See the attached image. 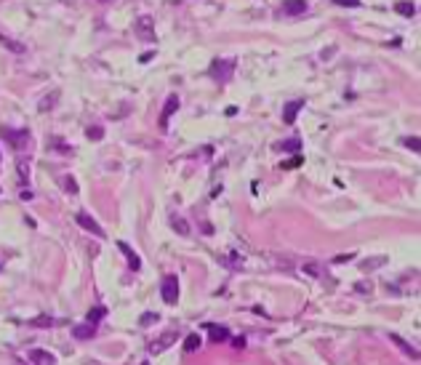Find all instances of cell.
I'll return each mask as SVG.
<instances>
[{
	"label": "cell",
	"instance_id": "cell-20",
	"mask_svg": "<svg viewBox=\"0 0 421 365\" xmlns=\"http://www.w3.org/2000/svg\"><path fill=\"white\" fill-rule=\"evenodd\" d=\"M301 269H304V275H312V277H320V275H323L317 262H304V266H301Z\"/></svg>",
	"mask_w": 421,
	"mask_h": 365
},
{
	"label": "cell",
	"instance_id": "cell-15",
	"mask_svg": "<svg viewBox=\"0 0 421 365\" xmlns=\"http://www.w3.org/2000/svg\"><path fill=\"white\" fill-rule=\"evenodd\" d=\"M394 11H397L400 16H416V3H411V0H400V3L394 5Z\"/></svg>",
	"mask_w": 421,
	"mask_h": 365
},
{
	"label": "cell",
	"instance_id": "cell-2",
	"mask_svg": "<svg viewBox=\"0 0 421 365\" xmlns=\"http://www.w3.org/2000/svg\"><path fill=\"white\" fill-rule=\"evenodd\" d=\"M134 32L139 35V40H144V43H155V22H152V16L149 14H141L139 19H136V24H134Z\"/></svg>",
	"mask_w": 421,
	"mask_h": 365
},
{
	"label": "cell",
	"instance_id": "cell-33",
	"mask_svg": "<svg viewBox=\"0 0 421 365\" xmlns=\"http://www.w3.org/2000/svg\"><path fill=\"white\" fill-rule=\"evenodd\" d=\"M152 56H155L152 51H147V54H141V56H139V62H141V64H147V62H152Z\"/></svg>",
	"mask_w": 421,
	"mask_h": 365
},
{
	"label": "cell",
	"instance_id": "cell-16",
	"mask_svg": "<svg viewBox=\"0 0 421 365\" xmlns=\"http://www.w3.org/2000/svg\"><path fill=\"white\" fill-rule=\"evenodd\" d=\"M104 315H107V309H104V307H91V309H88V315H85V323L96 325Z\"/></svg>",
	"mask_w": 421,
	"mask_h": 365
},
{
	"label": "cell",
	"instance_id": "cell-24",
	"mask_svg": "<svg viewBox=\"0 0 421 365\" xmlns=\"http://www.w3.org/2000/svg\"><path fill=\"white\" fill-rule=\"evenodd\" d=\"M301 163H304V160H301V155H293V158H291V160H285V163H280V168H288V171H291V168H299V166H301Z\"/></svg>",
	"mask_w": 421,
	"mask_h": 365
},
{
	"label": "cell",
	"instance_id": "cell-26",
	"mask_svg": "<svg viewBox=\"0 0 421 365\" xmlns=\"http://www.w3.org/2000/svg\"><path fill=\"white\" fill-rule=\"evenodd\" d=\"M157 320V312H147V315H141V325H149V323H155Z\"/></svg>",
	"mask_w": 421,
	"mask_h": 365
},
{
	"label": "cell",
	"instance_id": "cell-6",
	"mask_svg": "<svg viewBox=\"0 0 421 365\" xmlns=\"http://www.w3.org/2000/svg\"><path fill=\"white\" fill-rule=\"evenodd\" d=\"M280 14L285 16H299V14H307V0H285L280 8Z\"/></svg>",
	"mask_w": 421,
	"mask_h": 365
},
{
	"label": "cell",
	"instance_id": "cell-8",
	"mask_svg": "<svg viewBox=\"0 0 421 365\" xmlns=\"http://www.w3.org/2000/svg\"><path fill=\"white\" fill-rule=\"evenodd\" d=\"M301 107H304V99L288 101L285 107H282V120H285V123H296V115L301 112Z\"/></svg>",
	"mask_w": 421,
	"mask_h": 365
},
{
	"label": "cell",
	"instance_id": "cell-35",
	"mask_svg": "<svg viewBox=\"0 0 421 365\" xmlns=\"http://www.w3.org/2000/svg\"><path fill=\"white\" fill-rule=\"evenodd\" d=\"M141 365H149V363H141Z\"/></svg>",
	"mask_w": 421,
	"mask_h": 365
},
{
	"label": "cell",
	"instance_id": "cell-30",
	"mask_svg": "<svg viewBox=\"0 0 421 365\" xmlns=\"http://www.w3.org/2000/svg\"><path fill=\"white\" fill-rule=\"evenodd\" d=\"M354 288H357L360 293H368V291H373V285H371V283H357Z\"/></svg>",
	"mask_w": 421,
	"mask_h": 365
},
{
	"label": "cell",
	"instance_id": "cell-11",
	"mask_svg": "<svg viewBox=\"0 0 421 365\" xmlns=\"http://www.w3.org/2000/svg\"><path fill=\"white\" fill-rule=\"evenodd\" d=\"M389 341L394 344V347H400V349H403V355L413 357V360H419V349H416V347H411V344H408L403 336H397V333H389Z\"/></svg>",
	"mask_w": 421,
	"mask_h": 365
},
{
	"label": "cell",
	"instance_id": "cell-23",
	"mask_svg": "<svg viewBox=\"0 0 421 365\" xmlns=\"http://www.w3.org/2000/svg\"><path fill=\"white\" fill-rule=\"evenodd\" d=\"M64 192H70V195H77V181L72 179V176H64Z\"/></svg>",
	"mask_w": 421,
	"mask_h": 365
},
{
	"label": "cell",
	"instance_id": "cell-5",
	"mask_svg": "<svg viewBox=\"0 0 421 365\" xmlns=\"http://www.w3.org/2000/svg\"><path fill=\"white\" fill-rule=\"evenodd\" d=\"M75 221H77V224H80V227H83V230H85V232H94V234H96V237H104V230H102V227H99V224H96V221H94V219H91V216H88V213H83V211H80V213H77V216H75Z\"/></svg>",
	"mask_w": 421,
	"mask_h": 365
},
{
	"label": "cell",
	"instance_id": "cell-34",
	"mask_svg": "<svg viewBox=\"0 0 421 365\" xmlns=\"http://www.w3.org/2000/svg\"><path fill=\"white\" fill-rule=\"evenodd\" d=\"M99 3H112V0H99Z\"/></svg>",
	"mask_w": 421,
	"mask_h": 365
},
{
	"label": "cell",
	"instance_id": "cell-22",
	"mask_svg": "<svg viewBox=\"0 0 421 365\" xmlns=\"http://www.w3.org/2000/svg\"><path fill=\"white\" fill-rule=\"evenodd\" d=\"M85 136H88L91 141H99V139L104 136V128H102V126H91L88 131H85Z\"/></svg>",
	"mask_w": 421,
	"mask_h": 365
},
{
	"label": "cell",
	"instance_id": "cell-19",
	"mask_svg": "<svg viewBox=\"0 0 421 365\" xmlns=\"http://www.w3.org/2000/svg\"><path fill=\"white\" fill-rule=\"evenodd\" d=\"M171 224H174V230L179 232L181 237H187V234H189V227H187V221H184V219H179V216H174V219H171Z\"/></svg>",
	"mask_w": 421,
	"mask_h": 365
},
{
	"label": "cell",
	"instance_id": "cell-4",
	"mask_svg": "<svg viewBox=\"0 0 421 365\" xmlns=\"http://www.w3.org/2000/svg\"><path fill=\"white\" fill-rule=\"evenodd\" d=\"M179 104H181V101H179V96H176V94H171V96H168L166 107H163V112H160V128H163V131L168 128V117L174 115L176 109H179Z\"/></svg>",
	"mask_w": 421,
	"mask_h": 365
},
{
	"label": "cell",
	"instance_id": "cell-31",
	"mask_svg": "<svg viewBox=\"0 0 421 365\" xmlns=\"http://www.w3.org/2000/svg\"><path fill=\"white\" fill-rule=\"evenodd\" d=\"M51 147H56V149H64V152H67V144H62V139H51Z\"/></svg>",
	"mask_w": 421,
	"mask_h": 365
},
{
	"label": "cell",
	"instance_id": "cell-29",
	"mask_svg": "<svg viewBox=\"0 0 421 365\" xmlns=\"http://www.w3.org/2000/svg\"><path fill=\"white\" fill-rule=\"evenodd\" d=\"M352 259H354V253H339L333 262H336V264H344V262H352Z\"/></svg>",
	"mask_w": 421,
	"mask_h": 365
},
{
	"label": "cell",
	"instance_id": "cell-14",
	"mask_svg": "<svg viewBox=\"0 0 421 365\" xmlns=\"http://www.w3.org/2000/svg\"><path fill=\"white\" fill-rule=\"evenodd\" d=\"M72 333H75V338H91L96 333V325H91V323H83V325H75V328H72Z\"/></svg>",
	"mask_w": 421,
	"mask_h": 365
},
{
	"label": "cell",
	"instance_id": "cell-3",
	"mask_svg": "<svg viewBox=\"0 0 421 365\" xmlns=\"http://www.w3.org/2000/svg\"><path fill=\"white\" fill-rule=\"evenodd\" d=\"M160 293H163V301H166V304H176V301H179V277H176V275H166V277H163Z\"/></svg>",
	"mask_w": 421,
	"mask_h": 365
},
{
	"label": "cell",
	"instance_id": "cell-28",
	"mask_svg": "<svg viewBox=\"0 0 421 365\" xmlns=\"http://www.w3.org/2000/svg\"><path fill=\"white\" fill-rule=\"evenodd\" d=\"M299 147H301L299 139H288L285 144H282V149H293V152H299Z\"/></svg>",
	"mask_w": 421,
	"mask_h": 365
},
{
	"label": "cell",
	"instance_id": "cell-17",
	"mask_svg": "<svg viewBox=\"0 0 421 365\" xmlns=\"http://www.w3.org/2000/svg\"><path fill=\"white\" fill-rule=\"evenodd\" d=\"M30 360H32V363L37 360V363H48V365H54V357H51L48 352H43V349H32V352H30Z\"/></svg>",
	"mask_w": 421,
	"mask_h": 365
},
{
	"label": "cell",
	"instance_id": "cell-18",
	"mask_svg": "<svg viewBox=\"0 0 421 365\" xmlns=\"http://www.w3.org/2000/svg\"><path fill=\"white\" fill-rule=\"evenodd\" d=\"M0 43H3L8 51H14V54H24V45L16 43V40H11V37H5V35H0Z\"/></svg>",
	"mask_w": 421,
	"mask_h": 365
},
{
	"label": "cell",
	"instance_id": "cell-7",
	"mask_svg": "<svg viewBox=\"0 0 421 365\" xmlns=\"http://www.w3.org/2000/svg\"><path fill=\"white\" fill-rule=\"evenodd\" d=\"M3 136H8L11 139V147L14 149H24L30 141V133L27 131H8V128H3Z\"/></svg>",
	"mask_w": 421,
	"mask_h": 365
},
{
	"label": "cell",
	"instance_id": "cell-9",
	"mask_svg": "<svg viewBox=\"0 0 421 365\" xmlns=\"http://www.w3.org/2000/svg\"><path fill=\"white\" fill-rule=\"evenodd\" d=\"M117 248H120V253H123V256H126V259H128V266H131V272H139V269H141V259L136 256L134 251H131V245H128V243H123V240H120V243H117Z\"/></svg>",
	"mask_w": 421,
	"mask_h": 365
},
{
	"label": "cell",
	"instance_id": "cell-13",
	"mask_svg": "<svg viewBox=\"0 0 421 365\" xmlns=\"http://www.w3.org/2000/svg\"><path fill=\"white\" fill-rule=\"evenodd\" d=\"M206 331H210V338H213V341H227V338H229V331L224 328V325H213V323H208V325H206Z\"/></svg>",
	"mask_w": 421,
	"mask_h": 365
},
{
	"label": "cell",
	"instance_id": "cell-10",
	"mask_svg": "<svg viewBox=\"0 0 421 365\" xmlns=\"http://www.w3.org/2000/svg\"><path fill=\"white\" fill-rule=\"evenodd\" d=\"M176 341V331H168L166 336L160 338V341H155V344H149V355H160V352H166L171 344Z\"/></svg>",
	"mask_w": 421,
	"mask_h": 365
},
{
	"label": "cell",
	"instance_id": "cell-32",
	"mask_svg": "<svg viewBox=\"0 0 421 365\" xmlns=\"http://www.w3.org/2000/svg\"><path fill=\"white\" fill-rule=\"evenodd\" d=\"M339 5H350V8H354V5H360V0H336Z\"/></svg>",
	"mask_w": 421,
	"mask_h": 365
},
{
	"label": "cell",
	"instance_id": "cell-21",
	"mask_svg": "<svg viewBox=\"0 0 421 365\" xmlns=\"http://www.w3.org/2000/svg\"><path fill=\"white\" fill-rule=\"evenodd\" d=\"M381 264H386V256L368 259V262H363V269H365V272H371V269H376V266H381Z\"/></svg>",
	"mask_w": 421,
	"mask_h": 365
},
{
	"label": "cell",
	"instance_id": "cell-27",
	"mask_svg": "<svg viewBox=\"0 0 421 365\" xmlns=\"http://www.w3.org/2000/svg\"><path fill=\"white\" fill-rule=\"evenodd\" d=\"M19 176H22V184H27V163L19 160Z\"/></svg>",
	"mask_w": 421,
	"mask_h": 365
},
{
	"label": "cell",
	"instance_id": "cell-25",
	"mask_svg": "<svg viewBox=\"0 0 421 365\" xmlns=\"http://www.w3.org/2000/svg\"><path fill=\"white\" fill-rule=\"evenodd\" d=\"M405 147H408V149H413V152H419V149H421L419 136H413V139H405Z\"/></svg>",
	"mask_w": 421,
	"mask_h": 365
},
{
	"label": "cell",
	"instance_id": "cell-1",
	"mask_svg": "<svg viewBox=\"0 0 421 365\" xmlns=\"http://www.w3.org/2000/svg\"><path fill=\"white\" fill-rule=\"evenodd\" d=\"M232 69H235V59H213L208 72L216 83H227L232 77Z\"/></svg>",
	"mask_w": 421,
	"mask_h": 365
},
{
	"label": "cell",
	"instance_id": "cell-12",
	"mask_svg": "<svg viewBox=\"0 0 421 365\" xmlns=\"http://www.w3.org/2000/svg\"><path fill=\"white\" fill-rule=\"evenodd\" d=\"M200 333H189L187 338H184V344H181V349H184V355H192V352H197L200 349Z\"/></svg>",
	"mask_w": 421,
	"mask_h": 365
}]
</instances>
